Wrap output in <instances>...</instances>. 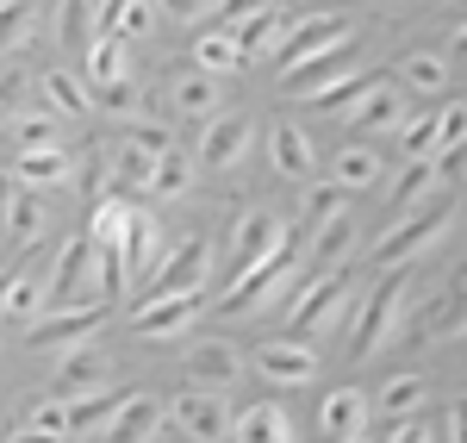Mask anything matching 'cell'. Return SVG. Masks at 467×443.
I'll return each instance as SVG.
<instances>
[{"label":"cell","instance_id":"cell-16","mask_svg":"<svg viewBox=\"0 0 467 443\" xmlns=\"http://www.w3.org/2000/svg\"><path fill=\"white\" fill-rule=\"evenodd\" d=\"M349 125L368 132V138H380V132H405V94L387 88V81H374L356 107H349Z\"/></svg>","mask_w":467,"mask_h":443},{"label":"cell","instance_id":"cell-45","mask_svg":"<svg viewBox=\"0 0 467 443\" xmlns=\"http://www.w3.org/2000/svg\"><path fill=\"white\" fill-rule=\"evenodd\" d=\"M13 138L19 144H57V107H32L13 119Z\"/></svg>","mask_w":467,"mask_h":443},{"label":"cell","instance_id":"cell-27","mask_svg":"<svg viewBox=\"0 0 467 443\" xmlns=\"http://www.w3.org/2000/svg\"><path fill=\"white\" fill-rule=\"evenodd\" d=\"M88 94H94V81H81L69 69H44L37 75V100L57 112H88Z\"/></svg>","mask_w":467,"mask_h":443},{"label":"cell","instance_id":"cell-1","mask_svg":"<svg viewBox=\"0 0 467 443\" xmlns=\"http://www.w3.org/2000/svg\"><path fill=\"white\" fill-rule=\"evenodd\" d=\"M405 300H411V262H387V281L356 306V332H349V356H356V363H361V356H374V350L393 337Z\"/></svg>","mask_w":467,"mask_h":443},{"label":"cell","instance_id":"cell-47","mask_svg":"<svg viewBox=\"0 0 467 443\" xmlns=\"http://www.w3.org/2000/svg\"><path fill=\"white\" fill-rule=\"evenodd\" d=\"M6 231H13V244H32L37 231H44V206H37L32 194H19V200L6 206Z\"/></svg>","mask_w":467,"mask_h":443},{"label":"cell","instance_id":"cell-17","mask_svg":"<svg viewBox=\"0 0 467 443\" xmlns=\"http://www.w3.org/2000/svg\"><path fill=\"white\" fill-rule=\"evenodd\" d=\"M175 431V412H169V400H156V394H131L125 400V412L112 418V431L107 438H169Z\"/></svg>","mask_w":467,"mask_h":443},{"label":"cell","instance_id":"cell-26","mask_svg":"<svg viewBox=\"0 0 467 443\" xmlns=\"http://www.w3.org/2000/svg\"><path fill=\"white\" fill-rule=\"evenodd\" d=\"M231 32H237V44H244V57H268V50L287 37L281 32V6H255V13H244Z\"/></svg>","mask_w":467,"mask_h":443},{"label":"cell","instance_id":"cell-49","mask_svg":"<svg viewBox=\"0 0 467 443\" xmlns=\"http://www.w3.org/2000/svg\"><path fill=\"white\" fill-rule=\"evenodd\" d=\"M94 100H100L107 112H125L131 100H138V81H131V75H125V81H107V88H94Z\"/></svg>","mask_w":467,"mask_h":443},{"label":"cell","instance_id":"cell-23","mask_svg":"<svg viewBox=\"0 0 467 443\" xmlns=\"http://www.w3.org/2000/svg\"><path fill=\"white\" fill-rule=\"evenodd\" d=\"M237 438L244 443H293V412L281 400H262L237 418Z\"/></svg>","mask_w":467,"mask_h":443},{"label":"cell","instance_id":"cell-12","mask_svg":"<svg viewBox=\"0 0 467 443\" xmlns=\"http://www.w3.org/2000/svg\"><path fill=\"white\" fill-rule=\"evenodd\" d=\"M255 369L268 374L275 387H306V381L318 374V356H312L299 337H268V343L255 350Z\"/></svg>","mask_w":467,"mask_h":443},{"label":"cell","instance_id":"cell-11","mask_svg":"<svg viewBox=\"0 0 467 443\" xmlns=\"http://www.w3.org/2000/svg\"><path fill=\"white\" fill-rule=\"evenodd\" d=\"M455 337H467V269L449 275V288L431 300V312L418 325V343H455Z\"/></svg>","mask_w":467,"mask_h":443},{"label":"cell","instance_id":"cell-50","mask_svg":"<svg viewBox=\"0 0 467 443\" xmlns=\"http://www.w3.org/2000/svg\"><path fill=\"white\" fill-rule=\"evenodd\" d=\"M156 6H162L169 19H181V26H187V19H206V13H213L218 0H156Z\"/></svg>","mask_w":467,"mask_h":443},{"label":"cell","instance_id":"cell-56","mask_svg":"<svg viewBox=\"0 0 467 443\" xmlns=\"http://www.w3.org/2000/svg\"><path fill=\"white\" fill-rule=\"evenodd\" d=\"M19 169H0V206H13V200H19Z\"/></svg>","mask_w":467,"mask_h":443},{"label":"cell","instance_id":"cell-44","mask_svg":"<svg viewBox=\"0 0 467 443\" xmlns=\"http://www.w3.org/2000/svg\"><path fill=\"white\" fill-rule=\"evenodd\" d=\"M44 306H50V288H37L32 275H19V281H13V294H6V319H26V325H32Z\"/></svg>","mask_w":467,"mask_h":443},{"label":"cell","instance_id":"cell-2","mask_svg":"<svg viewBox=\"0 0 467 443\" xmlns=\"http://www.w3.org/2000/svg\"><path fill=\"white\" fill-rule=\"evenodd\" d=\"M449 225H455V206H449V200L411 206V213H399V225L380 237L374 257H380V262H411V257H424V250H436V244L449 237Z\"/></svg>","mask_w":467,"mask_h":443},{"label":"cell","instance_id":"cell-14","mask_svg":"<svg viewBox=\"0 0 467 443\" xmlns=\"http://www.w3.org/2000/svg\"><path fill=\"white\" fill-rule=\"evenodd\" d=\"M318 431L324 438H368L374 431V406L361 387H330L318 406Z\"/></svg>","mask_w":467,"mask_h":443},{"label":"cell","instance_id":"cell-18","mask_svg":"<svg viewBox=\"0 0 467 443\" xmlns=\"http://www.w3.org/2000/svg\"><path fill=\"white\" fill-rule=\"evenodd\" d=\"M237 369H244V356H237L224 337H206V343L187 350V381H200V387H231Z\"/></svg>","mask_w":467,"mask_h":443},{"label":"cell","instance_id":"cell-8","mask_svg":"<svg viewBox=\"0 0 467 443\" xmlns=\"http://www.w3.org/2000/svg\"><path fill=\"white\" fill-rule=\"evenodd\" d=\"M169 412H175L181 438H237V412L224 406L218 387H200V381H193L181 400H169Z\"/></svg>","mask_w":467,"mask_h":443},{"label":"cell","instance_id":"cell-37","mask_svg":"<svg viewBox=\"0 0 467 443\" xmlns=\"http://www.w3.org/2000/svg\"><path fill=\"white\" fill-rule=\"evenodd\" d=\"M330 175H337L343 187H374V182H380V156H374L368 144H349V150H337Z\"/></svg>","mask_w":467,"mask_h":443},{"label":"cell","instance_id":"cell-29","mask_svg":"<svg viewBox=\"0 0 467 443\" xmlns=\"http://www.w3.org/2000/svg\"><path fill=\"white\" fill-rule=\"evenodd\" d=\"M13 169H19V182H26V187H50V182L69 175V156H63L57 144H26V156H19Z\"/></svg>","mask_w":467,"mask_h":443},{"label":"cell","instance_id":"cell-20","mask_svg":"<svg viewBox=\"0 0 467 443\" xmlns=\"http://www.w3.org/2000/svg\"><path fill=\"white\" fill-rule=\"evenodd\" d=\"M436 182H442V169H436L431 156H405V169H399V182H393V194H387V206H393V213H411V206L436 200Z\"/></svg>","mask_w":467,"mask_h":443},{"label":"cell","instance_id":"cell-48","mask_svg":"<svg viewBox=\"0 0 467 443\" xmlns=\"http://www.w3.org/2000/svg\"><path fill=\"white\" fill-rule=\"evenodd\" d=\"M156 26V0H125V13L112 19V32L119 37H144Z\"/></svg>","mask_w":467,"mask_h":443},{"label":"cell","instance_id":"cell-52","mask_svg":"<svg viewBox=\"0 0 467 443\" xmlns=\"http://www.w3.org/2000/svg\"><path fill=\"white\" fill-rule=\"evenodd\" d=\"M26 88H32V75H26V69H6V75H0V112L13 107V100H19Z\"/></svg>","mask_w":467,"mask_h":443},{"label":"cell","instance_id":"cell-32","mask_svg":"<svg viewBox=\"0 0 467 443\" xmlns=\"http://www.w3.org/2000/svg\"><path fill=\"white\" fill-rule=\"evenodd\" d=\"M399 75H405L418 94H442V88H449V57H436V50H405V57H399Z\"/></svg>","mask_w":467,"mask_h":443},{"label":"cell","instance_id":"cell-6","mask_svg":"<svg viewBox=\"0 0 467 443\" xmlns=\"http://www.w3.org/2000/svg\"><path fill=\"white\" fill-rule=\"evenodd\" d=\"M330 44H349V19H330V13H306L299 26H287V37H281V81H293V75H306L312 63H318Z\"/></svg>","mask_w":467,"mask_h":443},{"label":"cell","instance_id":"cell-13","mask_svg":"<svg viewBox=\"0 0 467 443\" xmlns=\"http://www.w3.org/2000/svg\"><path fill=\"white\" fill-rule=\"evenodd\" d=\"M250 138H255V125L244 119V112L206 119V138H200V163H206V169H237V163L250 156Z\"/></svg>","mask_w":467,"mask_h":443},{"label":"cell","instance_id":"cell-35","mask_svg":"<svg viewBox=\"0 0 467 443\" xmlns=\"http://www.w3.org/2000/svg\"><path fill=\"white\" fill-rule=\"evenodd\" d=\"M349 69H356V57H349V44H330V50H324V57H318V63H312L306 75H293L287 88H293V94H312V88H324V81H343Z\"/></svg>","mask_w":467,"mask_h":443},{"label":"cell","instance_id":"cell-4","mask_svg":"<svg viewBox=\"0 0 467 443\" xmlns=\"http://www.w3.org/2000/svg\"><path fill=\"white\" fill-rule=\"evenodd\" d=\"M349 312H356V288H349V275H324V281H312L306 294L293 300L287 325L299 337H306V332H337Z\"/></svg>","mask_w":467,"mask_h":443},{"label":"cell","instance_id":"cell-33","mask_svg":"<svg viewBox=\"0 0 467 443\" xmlns=\"http://www.w3.org/2000/svg\"><path fill=\"white\" fill-rule=\"evenodd\" d=\"M187 119H213V107H218V75H206V69H193V75H181L175 81V94H169Z\"/></svg>","mask_w":467,"mask_h":443},{"label":"cell","instance_id":"cell-9","mask_svg":"<svg viewBox=\"0 0 467 443\" xmlns=\"http://www.w3.org/2000/svg\"><path fill=\"white\" fill-rule=\"evenodd\" d=\"M281 244H293V237H287V225L275 219V213H262V206H255V213H244V219H237V231H231V281H237L244 269H255L262 257H275Z\"/></svg>","mask_w":467,"mask_h":443},{"label":"cell","instance_id":"cell-24","mask_svg":"<svg viewBox=\"0 0 467 443\" xmlns=\"http://www.w3.org/2000/svg\"><path fill=\"white\" fill-rule=\"evenodd\" d=\"M107 381H112L107 356H94L88 343H81V350H69V356H63V369H57V387H63V394H100Z\"/></svg>","mask_w":467,"mask_h":443},{"label":"cell","instance_id":"cell-55","mask_svg":"<svg viewBox=\"0 0 467 443\" xmlns=\"http://www.w3.org/2000/svg\"><path fill=\"white\" fill-rule=\"evenodd\" d=\"M255 6H262V0H218L213 13H224V26H237V19H244V13H255Z\"/></svg>","mask_w":467,"mask_h":443},{"label":"cell","instance_id":"cell-31","mask_svg":"<svg viewBox=\"0 0 467 443\" xmlns=\"http://www.w3.org/2000/svg\"><path fill=\"white\" fill-rule=\"evenodd\" d=\"M125 75H131V63H125V37L119 32L94 37V44H88V81L107 88V81H125Z\"/></svg>","mask_w":467,"mask_h":443},{"label":"cell","instance_id":"cell-60","mask_svg":"<svg viewBox=\"0 0 467 443\" xmlns=\"http://www.w3.org/2000/svg\"><path fill=\"white\" fill-rule=\"evenodd\" d=\"M119 13H125V0H100V19H107V26L119 19Z\"/></svg>","mask_w":467,"mask_h":443},{"label":"cell","instance_id":"cell-36","mask_svg":"<svg viewBox=\"0 0 467 443\" xmlns=\"http://www.w3.org/2000/svg\"><path fill=\"white\" fill-rule=\"evenodd\" d=\"M88 6H94V0H63V6H57V44H63L69 57H88V26H94Z\"/></svg>","mask_w":467,"mask_h":443},{"label":"cell","instance_id":"cell-19","mask_svg":"<svg viewBox=\"0 0 467 443\" xmlns=\"http://www.w3.org/2000/svg\"><path fill=\"white\" fill-rule=\"evenodd\" d=\"M119 250H125V262H131V288L150 281V275H156V262H162L156 219H150V213H131V219H125V237H119Z\"/></svg>","mask_w":467,"mask_h":443},{"label":"cell","instance_id":"cell-39","mask_svg":"<svg viewBox=\"0 0 467 443\" xmlns=\"http://www.w3.org/2000/svg\"><path fill=\"white\" fill-rule=\"evenodd\" d=\"M349 250H356V219H349V213H330V219L318 225V237H312V257L337 262V257H349Z\"/></svg>","mask_w":467,"mask_h":443},{"label":"cell","instance_id":"cell-5","mask_svg":"<svg viewBox=\"0 0 467 443\" xmlns=\"http://www.w3.org/2000/svg\"><path fill=\"white\" fill-rule=\"evenodd\" d=\"M206 275H213V244H206V237H181L175 250L156 262V275L144 281V300H156V294H206Z\"/></svg>","mask_w":467,"mask_h":443},{"label":"cell","instance_id":"cell-21","mask_svg":"<svg viewBox=\"0 0 467 443\" xmlns=\"http://www.w3.org/2000/svg\"><path fill=\"white\" fill-rule=\"evenodd\" d=\"M268 156H275V169H281L287 182H306V175H312V163H318V156H312V138H306L299 125H287V119L268 132Z\"/></svg>","mask_w":467,"mask_h":443},{"label":"cell","instance_id":"cell-30","mask_svg":"<svg viewBox=\"0 0 467 443\" xmlns=\"http://www.w3.org/2000/svg\"><path fill=\"white\" fill-rule=\"evenodd\" d=\"M374 81H380V75H368V69H349L343 81H324V88H312V94H299V100H306V107H330V112L343 107V112H349V107L361 100V94L374 88Z\"/></svg>","mask_w":467,"mask_h":443},{"label":"cell","instance_id":"cell-42","mask_svg":"<svg viewBox=\"0 0 467 443\" xmlns=\"http://www.w3.org/2000/svg\"><path fill=\"white\" fill-rule=\"evenodd\" d=\"M343 194H349V187L337 182V175H330V182H312L306 187V225H324L330 213H343V206H349Z\"/></svg>","mask_w":467,"mask_h":443},{"label":"cell","instance_id":"cell-25","mask_svg":"<svg viewBox=\"0 0 467 443\" xmlns=\"http://www.w3.org/2000/svg\"><path fill=\"white\" fill-rule=\"evenodd\" d=\"M125 400H131V394H81V400L69 406L75 438H107V431H112V418L125 412Z\"/></svg>","mask_w":467,"mask_h":443},{"label":"cell","instance_id":"cell-40","mask_svg":"<svg viewBox=\"0 0 467 443\" xmlns=\"http://www.w3.org/2000/svg\"><path fill=\"white\" fill-rule=\"evenodd\" d=\"M19 438H75V418L63 400H44V406H32V418L19 425Z\"/></svg>","mask_w":467,"mask_h":443},{"label":"cell","instance_id":"cell-57","mask_svg":"<svg viewBox=\"0 0 467 443\" xmlns=\"http://www.w3.org/2000/svg\"><path fill=\"white\" fill-rule=\"evenodd\" d=\"M449 438L467 443V400H455V406H449Z\"/></svg>","mask_w":467,"mask_h":443},{"label":"cell","instance_id":"cell-22","mask_svg":"<svg viewBox=\"0 0 467 443\" xmlns=\"http://www.w3.org/2000/svg\"><path fill=\"white\" fill-rule=\"evenodd\" d=\"M156 156H162V150H144L138 138H125V144L112 150V187H119V194H150Z\"/></svg>","mask_w":467,"mask_h":443},{"label":"cell","instance_id":"cell-54","mask_svg":"<svg viewBox=\"0 0 467 443\" xmlns=\"http://www.w3.org/2000/svg\"><path fill=\"white\" fill-rule=\"evenodd\" d=\"M131 138H138L144 150H169V144H175V138H169V125H138Z\"/></svg>","mask_w":467,"mask_h":443},{"label":"cell","instance_id":"cell-59","mask_svg":"<svg viewBox=\"0 0 467 443\" xmlns=\"http://www.w3.org/2000/svg\"><path fill=\"white\" fill-rule=\"evenodd\" d=\"M13 281H19V269H0V312H6V294H13Z\"/></svg>","mask_w":467,"mask_h":443},{"label":"cell","instance_id":"cell-46","mask_svg":"<svg viewBox=\"0 0 467 443\" xmlns=\"http://www.w3.org/2000/svg\"><path fill=\"white\" fill-rule=\"evenodd\" d=\"M399 144H405V156H431V150L442 144V107H436V112H424V119H411Z\"/></svg>","mask_w":467,"mask_h":443},{"label":"cell","instance_id":"cell-53","mask_svg":"<svg viewBox=\"0 0 467 443\" xmlns=\"http://www.w3.org/2000/svg\"><path fill=\"white\" fill-rule=\"evenodd\" d=\"M436 156H442V163H436V169H442V182L467 175V144H449V150H436Z\"/></svg>","mask_w":467,"mask_h":443},{"label":"cell","instance_id":"cell-41","mask_svg":"<svg viewBox=\"0 0 467 443\" xmlns=\"http://www.w3.org/2000/svg\"><path fill=\"white\" fill-rule=\"evenodd\" d=\"M32 37V0H0V57Z\"/></svg>","mask_w":467,"mask_h":443},{"label":"cell","instance_id":"cell-38","mask_svg":"<svg viewBox=\"0 0 467 443\" xmlns=\"http://www.w3.org/2000/svg\"><path fill=\"white\" fill-rule=\"evenodd\" d=\"M187 182H193V163H187V150L169 144L162 156H156V182H150V194H156V200H181Z\"/></svg>","mask_w":467,"mask_h":443},{"label":"cell","instance_id":"cell-34","mask_svg":"<svg viewBox=\"0 0 467 443\" xmlns=\"http://www.w3.org/2000/svg\"><path fill=\"white\" fill-rule=\"evenodd\" d=\"M431 406V381L424 374H393L387 387H380V412L399 418V412H424Z\"/></svg>","mask_w":467,"mask_h":443},{"label":"cell","instance_id":"cell-15","mask_svg":"<svg viewBox=\"0 0 467 443\" xmlns=\"http://www.w3.org/2000/svg\"><path fill=\"white\" fill-rule=\"evenodd\" d=\"M200 306H206V294H156L144 300V312H138V337H181L193 319H200Z\"/></svg>","mask_w":467,"mask_h":443},{"label":"cell","instance_id":"cell-43","mask_svg":"<svg viewBox=\"0 0 467 443\" xmlns=\"http://www.w3.org/2000/svg\"><path fill=\"white\" fill-rule=\"evenodd\" d=\"M125 219H131V213H125V200H94L88 237H94V244H119V237H125Z\"/></svg>","mask_w":467,"mask_h":443},{"label":"cell","instance_id":"cell-51","mask_svg":"<svg viewBox=\"0 0 467 443\" xmlns=\"http://www.w3.org/2000/svg\"><path fill=\"white\" fill-rule=\"evenodd\" d=\"M449 144H467V107H442V144L436 150H449Z\"/></svg>","mask_w":467,"mask_h":443},{"label":"cell","instance_id":"cell-7","mask_svg":"<svg viewBox=\"0 0 467 443\" xmlns=\"http://www.w3.org/2000/svg\"><path fill=\"white\" fill-rule=\"evenodd\" d=\"M100 325H107V306H50V312H37L32 319V343L37 350H57V356H69V350H81V343H94L100 337Z\"/></svg>","mask_w":467,"mask_h":443},{"label":"cell","instance_id":"cell-10","mask_svg":"<svg viewBox=\"0 0 467 443\" xmlns=\"http://www.w3.org/2000/svg\"><path fill=\"white\" fill-rule=\"evenodd\" d=\"M94 269H100V244L94 237H69L63 250H57V269H50V306H69V300H81V288L94 281ZM44 306V312H50Z\"/></svg>","mask_w":467,"mask_h":443},{"label":"cell","instance_id":"cell-28","mask_svg":"<svg viewBox=\"0 0 467 443\" xmlns=\"http://www.w3.org/2000/svg\"><path fill=\"white\" fill-rule=\"evenodd\" d=\"M193 57H200V69H206V75H231V69H244V63H250L231 26H224V32H206L200 44H193Z\"/></svg>","mask_w":467,"mask_h":443},{"label":"cell","instance_id":"cell-58","mask_svg":"<svg viewBox=\"0 0 467 443\" xmlns=\"http://www.w3.org/2000/svg\"><path fill=\"white\" fill-rule=\"evenodd\" d=\"M449 57H467V26H455V32H449Z\"/></svg>","mask_w":467,"mask_h":443},{"label":"cell","instance_id":"cell-3","mask_svg":"<svg viewBox=\"0 0 467 443\" xmlns=\"http://www.w3.org/2000/svg\"><path fill=\"white\" fill-rule=\"evenodd\" d=\"M287 281H293V244H281L275 257H262L224 288V312H262V306H275L287 294Z\"/></svg>","mask_w":467,"mask_h":443}]
</instances>
